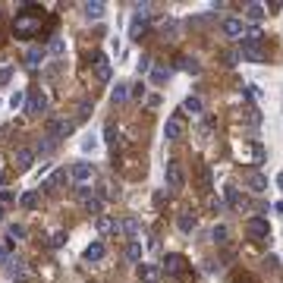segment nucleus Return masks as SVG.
Listing matches in <instances>:
<instances>
[{
	"mask_svg": "<svg viewBox=\"0 0 283 283\" xmlns=\"http://www.w3.org/2000/svg\"><path fill=\"white\" fill-rule=\"evenodd\" d=\"M164 179H167L170 189H183V186H186V176H183V167H179V161H167Z\"/></svg>",
	"mask_w": 283,
	"mask_h": 283,
	"instance_id": "obj_1",
	"label": "nucleus"
},
{
	"mask_svg": "<svg viewBox=\"0 0 283 283\" xmlns=\"http://www.w3.org/2000/svg\"><path fill=\"white\" fill-rule=\"evenodd\" d=\"M73 132V123L70 120H60V117H54V120H47V139H66V135Z\"/></svg>",
	"mask_w": 283,
	"mask_h": 283,
	"instance_id": "obj_2",
	"label": "nucleus"
},
{
	"mask_svg": "<svg viewBox=\"0 0 283 283\" xmlns=\"http://www.w3.org/2000/svg\"><path fill=\"white\" fill-rule=\"evenodd\" d=\"M6 274H10V280H16V283H29L32 280V274H29V268H25L22 258H10V261H6Z\"/></svg>",
	"mask_w": 283,
	"mask_h": 283,
	"instance_id": "obj_3",
	"label": "nucleus"
},
{
	"mask_svg": "<svg viewBox=\"0 0 283 283\" xmlns=\"http://www.w3.org/2000/svg\"><path fill=\"white\" fill-rule=\"evenodd\" d=\"M94 227H98V233L101 236H123V224H120V220H114V217H107V214H101L98 220H94Z\"/></svg>",
	"mask_w": 283,
	"mask_h": 283,
	"instance_id": "obj_4",
	"label": "nucleus"
},
{
	"mask_svg": "<svg viewBox=\"0 0 283 283\" xmlns=\"http://www.w3.org/2000/svg\"><path fill=\"white\" fill-rule=\"evenodd\" d=\"M183 132H186V123H183V117L173 114L167 120V126H164V139L167 142H176V139H183Z\"/></svg>",
	"mask_w": 283,
	"mask_h": 283,
	"instance_id": "obj_5",
	"label": "nucleus"
},
{
	"mask_svg": "<svg viewBox=\"0 0 283 283\" xmlns=\"http://www.w3.org/2000/svg\"><path fill=\"white\" fill-rule=\"evenodd\" d=\"M70 176H73L79 186H85V183H91V176H94V167L88 164V161H76V164H73V170H70Z\"/></svg>",
	"mask_w": 283,
	"mask_h": 283,
	"instance_id": "obj_6",
	"label": "nucleus"
},
{
	"mask_svg": "<svg viewBox=\"0 0 283 283\" xmlns=\"http://www.w3.org/2000/svg\"><path fill=\"white\" fill-rule=\"evenodd\" d=\"M79 199H82V204H85V211H88V214H94V217H101V214H104L101 199H98V195H91L88 189H79Z\"/></svg>",
	"mask_w": 283,
	"mask_h": 283,
	"instance_id": "obj_7",
	"label": "nucleus"
},
{
	"mask_svg": "<svg viewBox=\"0 0 283 283\" xmlns=\"http://www.w3.org/2000/svg\"><path fill=\"white\" fill-rule=\"evenodd\" d=\"M245 230H248V236H255V239H268L271 236V224L264 217H252L245 224Z\"/></svg>",
	"mask_w": 283,
	"mask_h": 283,
	"instance_id": "obj_8",
	"label": "nucleus"
},
{
	"mask_svg": "<svg viewBox=\"0 0 283 283\" xmlns=\"http://www.w3.org/2000/svg\"><path fill=\"white\" fill-rule=\"evenodd\" d=\"M44 107H47V94L38 88V91L29 98V104H25V114H29V117H38V114H44Z\"/></svg>",
	"mask_w": 283,
	"mask_h": 283,
	"instance_id": "obj_9",
	"label": "nucleus"
},
{
	"mask_svg": "<svg viewBox=\"0 0 283 283\" xmlns=\"http://www.w3.org/2000/svg\"><path fill=\"white\" fill-rule=\"evenodd\" d=\"M110 76H114L110 60H107L104 54H98V60H94V79H98V82H110Z\"/></svg>",
	"mask_w": 283,
	"mask_h": 283,
	"instance_id": "obj_10",
	"label": "nucleus"
},
{
	"mask_svg": "<svg viewBox=\"0 0 283 283\" xmlns=\"http://www.w3.org/2000/svg\"><path fill=\"white\" fill-rule=\"evenodd\" d=\"M104 13H107V6L101 3V0H88V3H82V16L85 19H104Z\"/></svg>",
	"mask_w": 283,
	"mask_h": 283,
	"instance_id": "obj_11",
	"label": "nucleus"
},
{
	"mask_svg": "<svg viewBox=\"0 0 283 283\" xmlns=\"http://www.w3.org/2000/svg\"><path fill=\"white\" fill-rule=\"evenodd\" d=\"M220 29H224V35L227 38H243V19H236V16H227L224 22H220Z\"/></svg>",
	"mask_w": 283,
	"mask_h": 283,
	"instance_id": "obj_12",
	"label": "nucleus"
},
{
	"mask_svg": "<svg viewBox=\"0 0 283 283\" xmlns=\"http://www.w3.org/2000/svg\"><path fill=\"white\" fill-rule=\"evenodd\" d=\"M82 255H85V261H101V258L107 255V248H104V243H101V239H91V243L85 245Z\"/></svg>",
	"mask_w": 283,
	"mask_h": 283,
	"instance_id": "obj_13",
	"label": "nucleus"
},
{
	"mask_svg": "<svg viewBox=\"0 0 283 283\" xmlns=\"http://www.w3.org/2000/svg\"><path fill=\"white\" fill-rule=\"evenodd\" d=\"M183 114H192V117H202V114H204V101L199 98V94H189V98L183 101Z\"/></svg>",
	"mask_w": 283,
	"mask_h": 283,
	"instance_id": "obj_14",
	"label": "nucleus"
},
{
	"mask_svg": "<svg viewBox=\"0 0 283 283\" xmlns=\"http://www.w3.org/2000/svg\"><path fill=\"white\" fill-rule=\"evenodd\" d=\"M44 54H47V50L41 47V44H35V47H29V50H25V66H29V70H35V66L41 63V60H44Z\"/></svg>",
	"mask_w": 283,
	"mask_h": 283,
	"instance_id": "obj_15",
	"label": "nucleus"
},
{
	"mask_svg": "<svg viewBox=\"0 0 283 283\" xmlns=\"http://www.w3.org/2000/svg\"><path fill=\"white\" fill-rule=\"evenodd\" d=\"M32 164H35V151H32V148H19V151H16V167H19V170H32Z\"/></svg>",
	"mask_w": 283,
	"mask_h": 283,
	"instance_id": "obj_16",
	"label": "nucleus"
},
{
	"mask_svg": "<svg viewBox=\"0 0 283 283\" xmlns=\"http://www.w3.org/2000/svg\"><path fill=\"white\" fill-rule=\"evenodd\" d=\"M245 183H248V189H252L255 195H261L264 189H268V176H264V173H248Z\"/></svg>",
	"mask_w": 283,
	"mask_h": 283,
	"instance_id": "obj_17",
	"label": "nucleus"
},
{
	"mask_svg": "<svg viewBox=\"0 0 283 283\" xmlns=\"http://www.w3.org/2000/svg\"><path fill=\"white\" fill-rule=\"evenodd\" d=\"M224 192H227V202L233 204V208H239V211H245V208H248V199H245V195H239L233 186H227Z\"/></svg>",
	"mask_w": 283,
	"mask_h": 283,
	"instance_id": "obj_18",
	"label": "nucleus"
},
{
	"mask_svg": "<svg viewBox=\"0 0 283 283\" xmlns=\"http://www.w3.org/2000/svg\"><path fill=\"white\" fill-rule=\"evenodd\" d=\"M239 57L248 60V63H261V60H264V50H261V47H252V44H243Z\"/></svg>",
	"mask_w": 283,
	"mask_h": 283,
	"instance_id": "obj_19",
	"label": "nucleus"
},
{
	"mask_svg": "<svg viewBox=\"0 0 283 283\" xmlns=\"http://www.w3.org/2000/svg\"><path fill=\"white\" fill-rule=\"evenodd\" d=\"M176 227H179V233H192V230L195 227H199V220H195V214H179V217H176Z\"/></svg>",
	"mask_w": 283,
	"mask_h": 283,
	"instance_id": "obj_20",
	"label": "nucleus"
},
{
	"mask_svg": "<svg viewBox=\"0 0 283 283\" xmlns=\"http://www.w3.org/2000/svg\"><path fill=\"white\" fill-rule=\"evenodd\" d=\"M261 29H258V25H248V29L243 32V44H252V47H258L261 44Z\"/></svg>",
	"mask_w": 283,
	"mask_h": 283,
	"instance_id": "obj_21",
	"label": "nucleus"
},
{
	"mask_svg": "<svg viewBox=\"0 0 283 283\" xmlns=\"http://www.w3.org/2000/svg\"><path fill=\"white\" fill-rule=\"evenodd\" d=\"M110 101H114V104H126V101H129V85L117 82V88L110 91Z\"/></svg>",
	"mask_w": 283,
	"mask_h": 283,
	"instance_id": "obj_22",
	"label": "nucleus"
},
{
	"mask_svg": "<svg viewBox=\"0 0 283 283\" xmlns=\"http://www.w3.org/2000/svg\"><path fill=\"white\" fill-rule=\"evenodd\" d=\"M164 271H167V274H179V271H183V255L170 252L167 258H164Z\"/></svg>",
	"mask_w": 283,
	"mask_h": 283,
	"instance_id": "obj_23",
	"label": "nucleus"
},
{
	"mask_svg": "<svg viewBox=\"0 0 283 283\" xmlns=\"http://www.w3.org/2000/svg\"><path fill=\"white\" fill-rule=\"evenodd\" d=\"M19 204H22L25 211L38 208V189H29V192H22V195H19Z\"/></svg>",
	"mask_w": 283,
	"mask_h": 283,
	"instance_id": "obj_24",
	"label": "nucleus"
},
{
	"mask_svg": "<svg viewBox=\"0 0 283 283\" xmlns=\"http://www.w3.org/2000/svg\"><path fill=\"white\" fill-rule=\"evenodd\" d=\"M179 70H186V73L199 76V73H202V63H199L195 57H179Z\"/></svg>",
	"mask_w": 283,
	"mask_h": 283,
	"instance_id": "obj_25",
	"label": "nucleus"
},
{
	"mask_svg": "<svg viewBox=\"0 0 283 283\" xmlns=\"http://www.w3.org/2000/svg\"><path fill=\"white\" fill-rule=\"evenodd\" d=\"M139 230H142V224H139L135 217H126V220H123V236L135 239V236H139Z\"/></svg>",
	"mask_w": 283,
	"mask_h": 283,
	"instance_id": "obj_26",
	"label": "nucleus"
},
{
	"mask_svg": "<svg viewBox=\"0 0 283 283\" xmlns=\"http://www.w3.org/2000/svg\"><path fill=\"white\" fill-rule=\"evenodd\" d=\"M126 258H129V261H142V243H139V239H129V245H126Z\"/></svg>",
	"mask_w": 283,
	"mask_h": 283,
	"instance_id": "obj_27",
	"label": "nucleus"
},
{
	"mask_svg": "<svg viewBox=\"0 0 283 283\" xmlns=\"http://www.w3.org/2000/svg\"><path fill=\"white\" fill-rule=\"evenodd\" d=\"M245 16H248L252 22L264 19V16H268V13H264V3H248V6H245Z\"/></svg>",
	"mask_w": 283,
	"mask_h": 283,
	"instance_id": "obj_28",
	"label": "nucleus"
},
{
	"mask_svg": "<svg viewBox=\"0 0 283 283\" xmlns=\"http://www.w3.org/2000/svg\"><path fill=\"white\" fill-rule=\"evenodd\" d=\"M29 236V230H25L22 224H10L6 227V239H25Z\"/></svg>",
	"mask_w": 283,
	"mask_h": 283,
	"instance_id": "obj_29",
	"label": "nucleus"
},
{
	"mask_svg": "<svg viewBox=\"0 0 283 283\" xmlns=\"http://www.w3.org/2000/svg\"><path fill=\"white\" fill-rule=\"evenodd\" d=\"M142 277H145V283H154L161 277V268H154V264H145L142 268Z\"/></svg>",
	"mask_w": 283,
	"mask_h": 283,
	"instance_id": "obj_30",
	"label": "nucleus"
},
{
	"mask_svg": "<svg viewBox=\"0 0 283 283\" xmlns=\"http://www.w3.org/2000/svg\"><path fill=\"white\" fill-rule=\"evenodd\" d=\"M47 50H50L54 57H63V54H66V41H63V38H54V41H50V47H47Z\"/></svg>",
	"mask_w": 283,
	"mask_h": 283,
	"instance_id": "obj_31",
	"label": "nucleus"
},
{
	"mask_svg": "<svg viewBox=\"0 0 283 283\" xmlns=\"http://www.w3.org/2000/svg\"><path fill=\"white\" fill-rule=\"evenodd\" d=\"M167 79H170V70H164V66L151 70V82H154V85H161V82H167Z\"/></svg>",
	"mask_w": 283,
	"mask_h": 283,
	"instance_id": "obj_32",
	"label": "nucleus"
},
{
	"mask_svg": "<svg viewBox=\"0 0 283 283\" xmlns=\"http://www.w3.org/2000/svg\"><path fill=\"white\" fill-rule=\"evenodd\" d=\"M22 104H25V91H22V88H16V91H13V98H10V107H13V110H19Z\"/></svg>",
	"mask_w": 283,
	"mask_h": 283,
	"instance_id": "obj_33",
	"label": "nucleus"
},
{
	"mask_svg": "<svg viewBox=\"0 0 283 283\" xmlns=\"http://www.w3.org/2000/svg\"><path fill=\"white\" fill-rule=\"evenodd\" d=\"M38 29V22H32V19H19L16 22V32H35Z\"/></svg>",
	"mask_w": 283,
	"mask_h": 283,
	"instance_id": "obj_34",
	"label": "nucleus"
},
{
	"mask_svg": "<svg viewBox=\"0 0 283 283\" xmlns=\"http://www.w3.org/2000/svg\"><path fill=\"white\" fill-rule=\"evenodd\" d=\"M10 79H13V66H0V88L10 85Z\"/></svg>",
	"mask_w": 283,
	"mask_h": 283,
	"instance_id": "obj_35",
	"label": "nucleus"
},
{
	"mask_svg": "<svg viewBox=\"0 0 283 283\" xmlns=\"http://www.w3.org/2000/svg\"><path fill=\"white\" fill-rule=\"evenodd\" d=\"M211 236H214V243H224V239H227V227H224V224L214 227V230H211Z\"/></svg>",
	"mask_w": 283,
	"mask_h": 283,
	"instance_id": "obj_36",
	"label": "nucleus"
},
{
	"mask_svg": "<svg viewBox=\"0 0 283 283\" xmlns=\"http://www.w3.org/2000/svg\"><path fill=\"white\" fill-rule=\"evenodd\" d=\"M145 94V82H135V85H129V98H142Z\"/></svg>",
	"mask_w": 283,
	"mask_h": 283,
	"instance_id": "obj_37",
	"label": "nucleus"
},
{
	"mask_svg": "<svg viewBox=\"0 0 283 283\" xmlns=\"http://www.w3.org/2000/svg\"><path fill=\"white\" fill-rule=\"evenodd\" d=\"M145 73H151V57H142L139 60V76H145Z\"/></svg>",
	"mask_w": 283,
	"mask_h": 283,
	"instance_id": "obj_38",
	"label": "nucleus"
},
{
	"mask_svg": "<svg viewBox=\"0 0 283 283\" xmlns=\"http://www.w3.org/2000/svg\"><path fill=\"white\" fill-rule=\"evenodd\" d=\"M94 148H98V139H94V135H88V139L82 142V151H94Z\"/></svg>",
	"mask_w": 283,
	"mask_h": 283,
	"instance_id": "obj_39",
	"label": "nucleus"
},
{
	"mask_svg": "<svg viewBox=\"0 0 283 283\" xmlns=\"http://www.w3.org/2000/svg\"><path fill=\"white\" fill-rule=\"evenodd\" d=\"M224 60H227V66H236V63H239L243 57H239V50H230V54H227Z\"/></svg>",
	"mask_w": 283,
	"mask_h": 283,
	"instance_id": "obj_40",
	"label": "nucleus"
},
{
	"mask_svg": "<svg viewBox=\"0 0 283 283\" xmlns=\"http://www.w3.org/2000/svg\"><path fill=\"white\" fill-rule=\"evenodd\" d=\"M38 151H41V154H50V151H54V139L41 142V145H38Z\"/></svg>",
	"mask_w": 283,
	"mask_h": 283,
	"instance_id": "obj_41",
	"label": "nucleus"
},
{
	"mask_svg": "<svg viewBox=\"0 0 283 283\" xmlns=\"http://www.w3.org/2000/svg\"><path fill=\"white\" fill-rule=\"evenodd\" d=\"M0 202H6V204H10V202H16V195L10 192V189H0Z\"/></svg>",
	"mask_w": 283,
	"mask_h": 283,
	"instance_id": "obj_42",
	"label": "nucleus"
},
{
	"mask_svg": "<svg viewBox=\"0 0 283 283\" xmlns=\"http://www.w3.org/2000/svg\"><path fill=\"white\" fill-rule=\"evenodd\" d=\"M63 243H66V233H54V239H50V245H54V248H60Z\"/></svg>",
	"mask_w": 283,
	"mask_h": 283,
	"instance_id": "obj_43",
	"label": "nucleus"
},
{
	"mask_svg": "<svg viewBox=\"0 0 283 283\" xmlns=\"http://www.w3.org/2000/svg\"><path fill=\"white\" fill-rule=\"evenodd\" d=\"M10 261V255H6V243H0V264Z\"/></svg>",
	"mask_w": 283,
	"mask_h": 283,
	"instance_id": "obj_44",
	"label": "nucleus"
},
{
	"mask_svg": "<svg viewBox=\"0 0 283 283\" xmlns=\"http://www.w3.org/2000/svg\"><path fill=\"white\" fill-rule=\"evenodd\" d=\"M202 183H204V186H208V189H211V170H208V167H204V170H202Z\"/></svg>",
	"mask_w": 283,
	"mask_h": 283,
	"instance_id": "obj_45",
	"label": "nucleus"
},
{
	"mask_svg": "<svg viewBox=\"0 0 283 283\" xmlns=\"http://www.w3.org/2000/svg\"><path fill=\"white\" fill-rule=\"evenodd\" d=\"M104 135H107V142H110V145L117 142V139H114V126H104Z\"/></svg>",
	"mask_w": 283,
	"mask_h": 283,
	"instance_id": "obj_46",
	"label": "nucleus"
},
{
	"mask_svg": "<svg viewBox=\"0 0 283 283\" xmlns=\"http://www.w3.org/2000/svg\"><path fill=\"white\" fill-rule=\"evenodd\" d=\"M211 208L220 214V211H224V202H220V199H211Z\"/></svg>",
	"mask_w": 283,
	"mask_h": 283,
	"instance_id": "obj_47",
	"label": "nucleus"
},
{
	"mask_svg": "<svg viewBox=\"0 0 283 283\" xmlns=\"http://www.w3.org/2000/svg\"><path fill=\"white\" fill-rule=\"evenodd\" d=\"M0 220H3V204H0Z\"/></svg>",
	"mask_w": 283,
	"mask_h": 283,
	"instance_id": "obj_48",
	"label": "nucleus"
}]
</instances>
